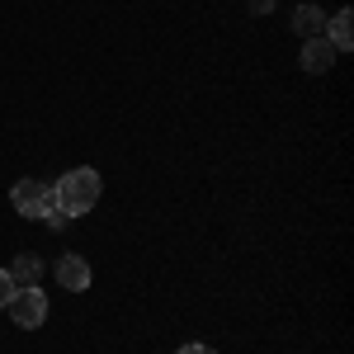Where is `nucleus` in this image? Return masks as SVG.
<instances>
[{"mask_svg": "<svg viewBox=\"0 0 354 354\" xmlns=\"http://www.w3.org/2000/svg\"><path fill=\"white\" fill-rule=\"evenodd\" d=\"M15 288H19V283H15V279H10V270H0V307H5V302H10V293H15Z\"/></svg>", "mask_w": 354, "mask_h": 354, "instance_id": "nucleus-9", "label": "nucleus"}, {"mask_svg": "<svg viewBox=\"0 0 354 354\" xmlns=\"http://www.w3.org/2000/svg\"><path fill=\"white\" fill-rule=\"evenodd\" d=\"M293 28H298L302 38H322V28H326V15H322L317 5H298V10H293Z\"/></svg>", "mask_w": 354, "mask_h": 354, "instance_id": "nucleus-7", "label": "nucleus"}, {"mask_svg": "<svg viewBox=\"0 0 354 354\" xmlns=\"http://www.w3.org/2000/svg\"><path fill=\"white\" fill-rule=\"evenodd\" d=\"M90 279H95V274L85 265V255H62V260H57V283H62L66 293H85Z\"/></svg>", "mask_w": 354, "mask_h": 354, "instance_id": "nucleus-4", "label": "nucleus"}, {"mask_svg": "<svg viewBox=\"0 0 354 354\" xmlns=\"http://www.w3.org/2000/svg\"><path fill=\"white\" fill-rule=\"evenodd\" d=\"M100 189H104V180H100V170H71V175H62V185H53V208L57 213H66V218H81L90 213L95 203H100Z\"/></svg>", "mask_w": 354, "mask_h": 354, "instance_id": "nucleus-1", "label": "nucleus"}, {"mask_svg": "<svg viewBox=\"0 0 354 354\" xmlns=\"http://www.w3.org/2000/svg\"><path fill=\"white\" fill-rule=\"evenodd\" d=\"M335 48H330L326 38H307V48H302V66L312 71V76H326L330 66H335Z\"/></svg>", "mask_w": 354, "mask_h": 354, "instance_id": "nucleus-5", "label": "nucleus"}, {"mask_svg": "<svg viewBox=\"0 0 354 354\" xmlns=\"http://www.w3.org/2000/svg\"><path fill=\"white\" fill-rule=\"evenodd\" d=\"M43 222H48L53 232H62V227H66V222H71V218H66V213H57V208H53V213H48V218H43Z\"/></svg>", "mask_w": 354, "mask_h": 354, "instance_id": "nucleus-10", "label": "nucleus"}, {"mask_svg": "<svg viewBox=\"0 0 354 354\" xmlns=\"http://www.w3.org/2000/svg\"><path fill=\"white\" fill-rule=\"evenodd\" d=\"M255 10H260V15H265V10H274V0H255Z\"/></svg>", "mask_w": 354, "mask_h": 354, "instance_id": "nucleus-12", "label": "nucleus"}, {"mask_svg": "<svg viewBox=\"0 0 354 354\" xmlns=\"http://www.w3.org/2000/svg\"><path fill=\"white\" fill-rule=\"evenodd\" d=\"M175 354H218V350H208V345H180Z\"/></svg>", "mask_w": 354, "mask_h": 354, "instance_id": "nucleus-11", "label": "nucleus"}, {"mask_svg": "<svg viewBox=\"0 0 354 354\" xmlns=\"http://www.w3.org/2000/svg\"><path fill=\"white\" fill-rule=\"evenodd\" d=\"M10 203H15L24 218H48V213H53V185H43V180H19V185L10 189Z\"/></svg>", "mask_w": 354, "mask_h": 354, "instance_id": "nucleus-3", "label": "nucleus"}, {"mask_svg": "<svg viewBox=\"0 0 354 354\" xmlns=\"http://www.w3.org/2000/svg\"><path fill=\"white\" fill-rule=\"evenodd\" d=\"M5 312H10V322L19 330H33L48 322V293L38 288V283H19L15 293H10V302H5Z\"/></svg>", "mask_w": 354, "mask_h": 354, "instance_id": "nucleus-2", "label": "nucleus"}, {"mask_svg": "<svg viewBox=\"0 0 354 354\" xmlns=\"http://www.w3.org/2000/svg\"><path fill=\"white\" fill-rule=\"evenodd\" d=\"M326 43L330 48H335V53H350L354 48V15L350 10H335V15H330V24H326Z\"/></svg>", "mask_w": 354, "mask_h": 354, "instance_id": "nucleus-6", "label": "nucleus"}, {"mask_svg": "<svg viewBox=\"0 0 354 354\" xmlns=\"http://www.w3.org/2000/svg\"><path fill=\"white\" fill-rule=\"evenodd\" d=\"M38 274H43V260L38 255H15V265H10V279L15 283H38Z\"/></svg>", "mask_w": 354, "mask_h": 354, "instance_id": "nucleus-8", "label": "nucleus"}]
</instances>
